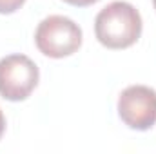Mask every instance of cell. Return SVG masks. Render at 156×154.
<instances>
[{
  "instance_id": "obj_1",
  "label": "cell",
  "mask_w": 156,
  "mask_h": 154,
  "mask_svg": "<svg viewBox=\"0 0 156 154\" xmlns=\"http://www.w3.org/2000/svg\"><path fill=\"white\" fill-rule=\"evenodd\" d=\"M94 33L107 49H125L136 44L142 35V16L129 2H111L94 20Z\"/></svg>"
},
{
  "instance_id": "obj_2",
  "label": "cell",
  "mask_w": 156,
  "mask_h": 154,
  "mask_svg": "<svg viewBox=\"0 0 156 154\" xmlns=\"http://www.w3.org/2000/svg\"><path fill=\"white\" fill-rule=\"evenodd\" d=\"M35 44L42 54L49 58H64L80 49L82 29L76 22L67 16L51 15L38 24Z\"/></svg>"
},
{
  "instance_id": "obj_3",
  "label": "cell",
  "mask_w": 156,
  "mask_h": 154,
  "mask_svg": "<svg viewBox=\"0 0 156 154\" xmlns=\"http://www.w3.org/2000/svg\"><path fill=\"white\" fill-rule=\"evenodd\" d=\"M38 67L26 54H9L0 60V96L9 102L26 100L38 85Z\"/></svg>"
},
{
  "instance_id": "obj_4",
  "label": "cell",
  "mask_w": 156,
  "mask_h": 154,
  "mask_svg": "<svg viewBox=\"0 0 156 154\" xmlns=\"http://www.w3.org/2000/svg\"><path fill=\"white\" fill-rule=\"evenodd\" d=\"M118 116L134 131H147L156 123V91L147 85H131L118 98Z\"/></svg>"
},
{
  "instance_id": "obj_5",
  "label": "cell",
  "mask_w": 156,
  "mask_h": 154,
  "mask_svg": "<svg viewBox=\"0 0 156 154\" xmlns=\"http://www.w3.org/2000/svg\"><path fill=\"white\" fill-rule=\"evenodd\" d=\"M26 0H0V13L2 15H11L16 9H20L24 5Z\"/></svg>"
},
{
  "instance_id": "obj_6",
  "label": "cell",
  "mask_w": 156,
  "mask_h": 154,
  "mask_svg": "<svg viewBox=\"0 0 156 154\" xmlns=\"http://www.w3.org/2000/svg\"><path fill=\"white\" fill-rule=\"evenodd\" d=\"M64 2H67V4H71V5H76V7H85V5L96 4L98 0H64Z\"/></svg>"
},
{
  "instance_id": "obj_7",
  "label": "cell",
  "mask_w": 156,
  "mask_h": 154,
  "mask_svg": "<svg viewBox=\"0 0 156 154\" xmlns=\"http://www.w3.org/2000/svg\"><path fill=\"white\" fill-rule=\"evenodd\" d=\"M4 131H5V118H4L2 111H0V138H2V134H4Z\"/></svg>"
},
{
  "instance_id": "obj_8",
  "label": "cell",
  "mask_w": 156,
  "mask_h": 154,
  "mask_svg": "<svg viewBox=\"0 0 156 154\" xmlns=\"http://www.w3.org/2000/svg\"><path fill=\"white\" fill-rule=\"evenodd\" d=\"M153 4H154V9H156V0H153Z\"/></svg>"
}]
</instances>
